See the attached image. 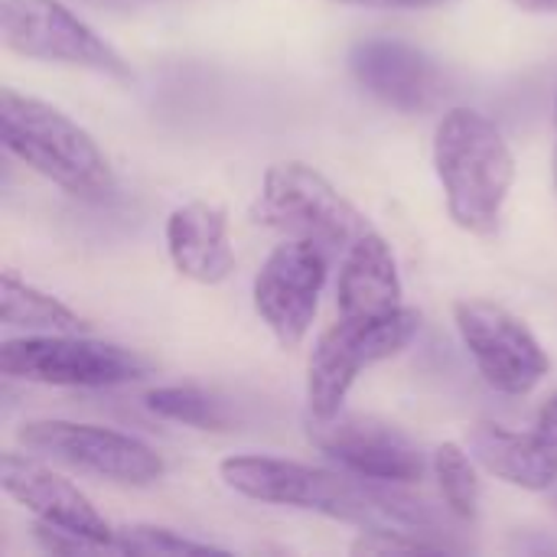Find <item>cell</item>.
Segmentation results:
<instances>
[{"mask_svg":"<svg viewBox=\"0 0 557 557\" xmlns=\"http://www.w3.org/2000/svg\"><path fill=\"white\" fill-rule=\"evenodd\" d=\"M228 490L245 499L268 506H290L317 512L362 532H405V535H437V516L428 503L405 493L398 483H379L356 476L349 470H323L297 460L242 454L219 463Z\"/></svg>","mask_w":557,"mask_h":557,"instance_id":"6da1fadb","label":"cell"},{"mask_svg":"<svg viewBox=\"0 0 557 557\" xmlns=\"http://www.w3.org/2000/svg\"><path fill=\"white\" fill-rule=\"evenodd\" d=\"M434 170L450 219L470 235H496L516 183V157L503 131L473 108H450L434 131Z\"/></svg>","mask_w":557,"mask_h":557,"instance_id":"7a4b0ae2","label":"cell"},{"mask_svg":"<svg viewBox=\"0 0 557 557\" xmlns=\"http://www.w3.org/2000/svg\"><path fill=\"white\" fill-rule=\"evenodd\" d=\"M0 137L20 163L75 199L104 202L117 189L114 170L95 137L65 111L39 98L3 88Z\"/></svg>","mask_w":557,"mask_h":557,"instance_id":"3957f363","label":"cell"},{"mask_svg":"<svg viewBox=\"0 0 557 557\" xmlns=\"http://www.w3.org/2000/svg\"><path fill=\"white\" fill-rule=\"evenodd\" d=\"M251 222L284 238L320 245L330 258H343L372 225L369 219L313 166L284 160L268 166Z\"/></svg>","mask_w":557,"mask_h":557,"instance_id":"277c9868","label":"cell"},{"mask_svg":"<svg viewBox=\"0 0 557 557\" xmlns=\"http://www.w3.org/2000/svg\"><path fill=\"white\" fill-rule=\"evenodd\" d=\"M418 330L421 313L411 307L385 317H339V323L317 339L307 359V414H339L359 375L408 349Z\"/></svg>","mask_w":557,"mask_h":557,"instance_id":"5b68a950","label":"cell"},{"mask_svg":"<svg viewBox=\"0 0 557 557\" xmlns=\"http://www.w3.org/2000/svg\"><path fill=\"white\" fill-rule=\"evenodd\" d=\"M0 372L16 382L59 388H111L137 382L150 366L117 346L82 333H23L0 346Z\"/></svg>","mask_w":557,"mask_h":557,"instance_id":"8992f818","label":"cell"},{"mask_svg":"<svg viewBox=\"0 0 557 557\" xmlns=\"http://www.w3.org/2000/svg\"><path fill=\"white\" fill-rule=\"evenodd\" d=\"M0 33L7 49L26 59L134 78L131 62L62 0H0Z\"/></svg>","mask_w":557,"mask_h":557,"instance_id":"52a82bcc","label":"cell"},{"mask_svg":"<svg viewBox=\"0 0 557 557\" xmlns=\"http://www.w3.org/2000/svg\"><path fill=\"white\" fill-rule=\"evenodd\" d=\"M16 441L39 457H52L72 470L121 486H153L166 473L163 457L150 444L98 424L39 418L26 421L16 431Z\"/></svg>","mask_w":557,"mask_h":557,"instance_id":"ba28073f","label":"cell"},{"mask_svg":"<svg viewBox=\"0 0 557 557\" xmlns=\"http://www.w3.org/2000/svg\"><path fill=\"white\" fill-rule=\"evenodd\" d=\"M454 320L480 375L503 395H529L552 369L535 333L493 300H460Z\"/></svg>","mask_w":557,"mask_h":557,"instance_id":"9c48e42d","label":"cell"},{"mask_svg":"<svg viewBox=\"0 0 557 557\" xmlns=\"http://www.w3.org/2000/svg\"><path fill=\"white\" fill-rule=\"evenodd\" d=\"M330 255L300 238H284L255 277V310L284 349H297L317 317Z\"/></svg>","mask_w":557,"mask_h":557,"instance_id":"30bf717a","label":"cell"},{"mask_svg":"<svg viewBox=\"0 0 557 557\" xmlns=\"http://www.w3.org/2000/svg\"><path fill=\"white\" fill-rule=\"evenodd\" d=\"M307 437L320 454L356 476L398 486H411L424 476V457L418 444L382 418L346 411L333 418L307 414Z\"/></svg>","mask_w":557,"mask_h":557,"instance_id":"8fae6325","label":"cell"},{"mask_svg":"<svg viewBox=\"0 0 557 557\" xmlns=\"http://www.w3.org/2000/svg\"><path fill=\"white\" fill-rule=\"evenodd\" d=\"M0 486L3 493L20 503L29 516L39 519V525H52L62 532H72L78 539H88L98 545V552H114V532L108 519L91 506V499L62 473L49 470L29 454L7 450L0 457Z\"/></svg>","mask_w":557,"mask_h":557,"instance_id":"7c38bea8","label":"cell"},{"mask_svg":"<svg viewBox=\"0 0 557 557\" xmlns=\"http://www.w3.org/2000/svg\"><path fill=\"white\" fill-rule=\"evenodd\" d=\"M356 82L405 114L431 111L444 98V69L418 46L405 39H366L349 52Z\"/></svg>","mask_w":557,"mask_h":557,"instance_id":"4fadbf2b","label":"cell"},{"mask_svg":"<svg viewBox=\"0 0 557 557\" xmlns=\"http://www.w3.org/2000/svg\"><path fill=\"white\" fill-rule=\"evenodd\" d=\"M467 450L490 476L509 486L545 493L557 483V424L542 414L532 431L480 421L467 437Z\"/></svg>","mask_w":557,"mask_h":557,"instance_id":"5bb4252c","label":"cell"},{"mask_svg":"<svg viewBox=\"0 0 557 557\" xmlns=\"http://www.w3.org/2000/svg\"><path fill=\"white\" fill-rule=\"evenodd\" d=\"M166 251L183 277L209 287L222 284L235 271L228 212L206 199L173 209L166 219Z\"/></svg>","mask_w":557,"mask_h":557,"instance_id":"9a60e30c","label":"cell"},{"mask_svg":"<svg viewBox=\"0 0 557 557\" xmlns=\"http://www.w3.org/2000/svg\"><path fill=\"white\" fill-rule=\"evenodd\" d=\"M401 297L405 287L392 245L375 228H369L343 255L339 284H336L339 317H385L405 307Z\"/></svg>","mask_w":557,"mask_h":557,"instance_id":"2e32d148","label":"cell"},{"mask_svg":"<svg viewBox=\"0 0 557 557\" xmlns=\"http://www.w3.org/2000/svg\"><path fill=\"white\" fill-rule=\"evenodd\" d=\"M0 323L23 333H85L88 323L69 310L59 297L20 281L13 271H3L0 281Z\"/></svg>","mask_w":557,"mask_h":557,"instance_id":"e0dca14e","label":"cell"},{"mask_svg":"<svg viewBox=\"0 0 557 557\" xmlns=\"http://www.w3.org/2000/svg\"><path fill=\"white\" fill-rule=\"evenodd\" d=\"M434 476L437 486L444 493L447 509L457 519H476L480 516V499H483V486H480V473H476V460L470 450H463L460 444H441L434 454Z\"/></svg>","mask_w":557,"mask_h":557,"instance_id":"ac0fdd59","label":"cell"},{"mask_svg":"<svg viewBox=\"0 0 557 557\" xmlns=\"http://www.w3.org/2000/svg\"><path fill=\"white\" fill-rule=\"evenodd\" d=\"M147 408L163 421L186 424L196 431H225L228 428V414H225L222 401H215L209 392H202L196 385L153 388L147 395Z\"/></svg>","mask_w":557,"mask_h":557,"instance_id":"d6986e66","label":"cell"},{"mask_svg":"<svg viewBox=\"0 0 557 557\" xmlns=\"http://www.w3.org/2000/svg\"><path fill=\"white\" fill-rule=\"evenodd\" d=\"M114 552L124 555H199V552H222L209 542H196L183 532L163 525H121L114 532Z\"/></svg>","mask_w":557,"mask_h":557,"instance_id":"ffe728a7","label":"cell"},{"mask_svg":"<svg viewBox=\"0 0 557 557\" xmlns=\"http://www.w3.org/2000/svg\"><path fill=\"white\" fill-rule=\"evenodd\" d=\"M333 3L366 7V10H428V7H441V3H454V0H333Z\"/></svg>","mask_w":557,"mask_h":557,"instance_id":"44dd1931","label":"cell"},{"mask_svg":"<svg viewBox=\"0 0 557 557\" xmlns=\"http://www.w3.org/2000/svg\"><path fill=\"white\" fill-rule=\"evenodd\" d=\"M75 3L98 7V10H117V13H127V10H144V7L166 3V0H75Z\"/></svg>","mask_w":557,"mask_h":557,"instance_id":"7402d4cb","label":"cell"},{"mask_svg":"<svg viewBox=\"0 0 557 557\" xmlns=\"http://www.w3.org/2000/svg\"><path fill=\"white\" fill-rule=\"evenodd\" d=\"M512 3L529 13H557V0H512Z\"/></svg>","mask_w":557,"mask_h":557,"instance_id":"603a6c76","label":"cell"},{"mask_svg":"<svg viewBox=\"0 0 557 557\" xmlns=\"http://www.w3.org/2000/svg\"><path fill=\"white\" fill-rule=\"evenodd\" d=\"M539 414H542V418H548L552 424H557V392L548 398V401H545V405H542V411H539Z\"/></svg>","mask_w":557,"mask_h":557,"instance_id":"cb8c5ba5","label":"cell"},{"mask_svg":"<svg viewBox=\"0 0 557 557\" xmlns=\"http://www.w3.org/2000/svg\"><path fill=\"white\" fill-rule=\"evenodd\" d=\"M555 186H557V95H555Z\"/></svg>","mask_w":557,"mask_h":557,"instance_id":"d4e9b609","label":"cell"}]
</instances>
